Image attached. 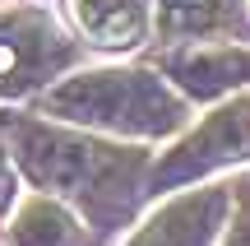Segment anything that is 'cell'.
Returning <instances> with one entry per match:
<instances>
[{"label": "cell", "mask_w": 250, "mask_h": 246, "mask_svg": "<svg viewBox=\"0 0 250 246\" xmlns=\"http://www.w3.org/2000/svg\"><path fill=\"white\" fill-rule=\"evenodd\" d=\"M46 112L83 126H107V130H130V135H158L181 121V102L162 89L153 74L134 70H93L74 74L61 89L42 98Z\"/></svg>", "instance_id": "6da1fadb"}, {"label": "cell", "mask_w": 250, "mask_h": 246, "mask_svg": "<svg viewBox=\"0 0 250 246\" xmlns=\"http://www.w3.org/2000/svg\"><path fill=\"white\" fill-rule=\"evenodd\" d=\"M19 158L33 172L37 186H51V191H88L102 181L107 172V149L88 144V139H70V135H51V130H19Z\"/></svg>", "instance_id": "7a4b0ae2"}, {"label": "cell", "mask_w": 250, "mask_h": 246, "mask_svg": "<svg viewBox=\"0 0 250 246\" xmlns=\"http://www.w3.org/2000/svg\"><path fill=\"white\" fill-rule=\"evenodd\" d=\"M232 158H250V98L232 102V107L213 112L167 163L158 167V181H190V177L208 172L218 163H232Z\"/></svg>", "instance_id": "3957f363"}, {"label": "cell", "mask_w": 250, "mask_h": 246, "mask_svg": "<svg viewBox=\"0 0 250 246\" xmlns=\"http://www.w3.org/2000/svg\"><path fill=\"white\" fill-rule=\"evenodd\" d=\"M51 61H61V42L42 19H0V89L19 93Z\"/></svg>", "instance_id": "277c9868"}, {"label": "cell", "mask_w": 250, "mask_h": 246, "mask_svg": "<svg viewBox=\"0 0 250 246\" xmlns=\"http://www.w3.org/2000/svg\"><path fill=\"white\" fill-rule=\"evenodd\" d=\"M223 214H227V191L190 195V200H176L171 209H162L130 246H208Z\"/></svg>", "instance_id": "5b68a950"}, {"label": "cell", "mask_w": 250, "mask_h": 246, "mask_svg": "<svg viewBox=\"0 0 250 246\" xmlns=\"http://www.w3.org/2000/svg\"><path fill=\"white\" fill-rule=\"evenodd\" d=\"M171 74L186 84L195 98H218L223 89L250 79V51L241 46H218V51H181L171 56Z\"/></svg>", "instance_id": "8992f818"}, {"label": "cell", "mask_w": 250, "mask_h": 246, "mask_svg": "<svg viewBox=\"0 0 250 246\" xmlns=\"http://www.w3.org/2000/svg\"><path fill=\"white\" fill-rule=\"evenodd\" d=\"M79 28L98 46H139L144 28H148V9L144 0H70Z\"/></svg>", "instance_id": "52a82bcc"}, {"label": "cell", "mask_w": 250, "mask_h": 246, "mask_svg": "<svg viewBox=\"0 0 250 246\" xmlns=\"http://www.w3.org/2000/svg\"><path fill=\"white\" fill-rule=\"evenodd\" d=\"M5 246H79V223L56 200H28L9 223Z\"/></svg>", "instance_id": "ba28073f"}, {"label": "cell", "mask_w": 250, "mask_h": 246, "mask_svg": "<svg viewBox=\"0 0 250 246\" xmlns=\"http://www.w3.org/2000/svg\"><path fill=\"white\" fill-rule=\"evenodd\" d=\"M236 0H162V23L171 33H208L232 19Z\"/></svg>", "instance_id": "9c48e42d"}, {"label": "cell", "mask_w": 250, "mask_h": 246, "mask_svg": "<svg viewBox=\"0 0 250 246\" xmlns=\"http://www.w3.org/2000/svg\"><path fill=\"white\" fill-rule=\"evenodd\" d=\"M227 246H250V195H246L241 214H236V228H232V237H227Z\"/></svg>", "instance_id": "30bf717a"}, {"label": "cell", "mask_w": 250, "mask_h": 246, "mask_svg": "<svg viewBox=\"0 0 250 246\" xmlns=\"http://www.w3.org/2000/svg\"><path fill=\"white\" fill-rule=\"evenodd\" d=\"M9 195H14V172H9V163L0 158V204H5Z\"/></svg>", "instance_id": "8fae6325"}]
</instances>
